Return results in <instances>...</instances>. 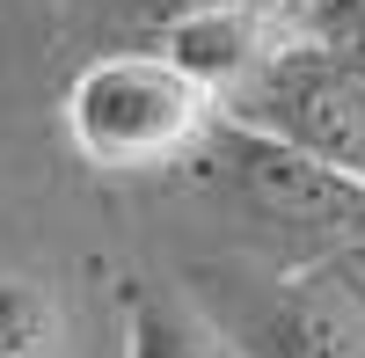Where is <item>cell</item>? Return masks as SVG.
<instances>
[{
    "label": "cell",
    "instance_id": "2",
    "mask_svg": "<svg viewBox=\"0 0 365 358\" xmlns=\"http://www.w3.org/2000/svg\"><path fill=\"white\" fill-rule=\"evenodd\" d=\"M220 117L365 190V66H344L336 51L314 44L270 51L234 96H220Z\"/></svg>",
    "mask_w": 365,
    "mask_h": 358
},
{
    "label": "cell",
    "instance_id": "3",
    "mask_svg": "<svg viewBox=\"0 0 365 358\" xmlns=\"http://www.w3.org/2000/svg\"><path fill=\"white\" fill-rule=\"evenodd\" d=\"M249 358H365V278L351 263L285 278L256 322Z\"/></svg>",
    "mask_w": 365,
    "mask_h": 358
},
{
    "label": "cell",
    "instance_id": "6",
    "mask_svg": "<svg viewBox=\"0 0 365 358\" xmlns=\"http://www.w3.org/2000/svg\"><path fill=\"white\" fill-rule=\"evenodd\" d=\"M0 358H66V314L44 278H0Z\"/></svg>",
    "mask_w": 365,
    "mask_h": 358
},
{
    "label": "cell",
    "instance_id": "1",
    "mask_svg": "<svg viewBox=\"0 0 365 358\" xmlns=\"http://www.w3.org/2000/svg\"><path fill=\"white\" fill-rule=\"evenodd\" d=\"M58 117H66V139L81 161L132 175V168H168L182 154H197L212 139L220 103L168 51H110L96 66H81Z\"/></svg>",
    "mask_w": 365,
    "mask_h": 358
},
{
    "label": "cell",
    "instance_id": "5",
    "mask_svg": "<svg viewBox=\"0 0 365 358\" xmlns=\"http://www.w3.org/2000/svg\"><path fill=\"white\" fill-rule=\"evenodd\" d=\"M117 329H125V358H249L190 292H175L161 278L117 285Z\"/></svg>",
    "mask_w": 365,
    "mask_h": 358
},
{
    "label": "cell",
    "instance_id": "4",
    "mask_svg": "<svg viewBox=\"0 0 365 358\" xmlns=\"http://www.w3.org/2000/svg\"><path fill=\"white\" fill-rule=\"evenodd\" d=\"M161 51L220 103V96H234V88L263 66L270 51H285V44L270 37V22H263L256 0H197V8H182L168 22Z\"/></svg>",
    "mask_w": 365,
    "mask_h": 358
}]
</instances>
